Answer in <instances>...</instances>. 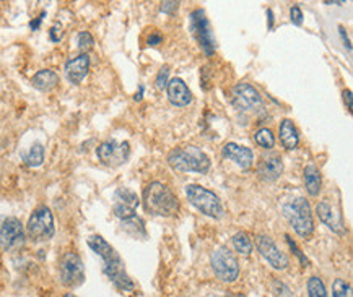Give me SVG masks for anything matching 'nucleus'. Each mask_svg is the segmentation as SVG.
I'll use <instances>...</instances> for the list:
<instances>
[{
	"label": "nucleus",
	"instance_id": "obj_1",
	"mask_svg": "<svg viewBox=\"0 0 353 297\" xmlns=\"http://www.w3.org/2000/svg\"><path fill=\"white\" fill-rule=\"evenodd\" d=\"M88 245L98 257L103 259V271L109 278V281H111L117 289H121V291H125V292L134 291V287H135L134 281H132L127 273H125L124 263L116 250L109 245L103 237L98 236V234L88 237Z\"/></svg>",
	"mask_w": 353,
	"mask_h": 297
},
{
	"label": "nucleus",
	"instance_id": "obj_33",
	"mask_svg": "<svg viewBox=\"0 0 353 297\" xmlns=\"http://www.w3.org/2000/svg\"><path fill=\"white\" fill-rule=\"evenodd\" d=\"M62 34H64V31H62V25L60 23H54L51 31H49V37L52 43H59L62 39Z\"/></svg>",
	"mask_w": 353,
	"mask_h": 297
},
{
	"label": "nucleus",
	"instance_id": "obj_18",
	"mask_svg": "<svg viewBox=\"0 0 353 297\" xmlns=\"http://www.w3.org/2000/svg\"><path fill=\"white\" fill-rule=\"evenodd\" d=\"M278 135H280V142L287 150H295L300 143V135H298V130L295 127L293 120L285 119L281 120L280 129H278Z\"/></svg>",
	"mask_w": 353,
	"mask_h": 297
},
{
	"label": "nucleus",
	"instance_id": "obj_19",
	"mask_svg": "<svg viewBox=\"0 0 353 297\" xmlns=\"http://www.w3.org/2000/svg\"><path fill=\"white\" fill-rule=\"evenodd\" d=\"M31 83L33 87L39 91H51L59 84V75L54 72V70H39L34 76L31 78Z\"/></svg>",
	"mask_w": 353,
	"mask_h": 297
},
{
	"label": "nucleus",
	"instance_id": "obj_17",
	"mask_svg": "<svg viewBox=\"0 0 353 297\" xmlns=\"http://www.w3.org/2000/svg\"><path fill=\"white\" fill-rule=\"evenodd\" d=\"M90 70V56L88 54H80L74 59H70L65 64V76L70 83L80 84L83 78L88 75Z\"/></svg>",
	"mask_w": 353,
	"mask_h": 297
},
{
	"label": "nucleus",
	"instance_id": "obj_31",
	"mask_svg": "<svg viewBox=\"0 0 353 297\" xmlns=\"http://www.w3.org/2000/svg\"><path fill=\"white\" fill-rule=\"evenodd\" d=\"M168 76H169V67H161L160 68V72H158V75H156V78H155V87L158 88L160 91H163L164 88L168 87Z\"/></svg>",
	"mask_w": 353,
	"mask_h": 297
},
{
	"label": "nucleus",
	"instance_id": "obj_27",
	"mask_svg": "<svg viewBox=\"0 0 353 297\" xmlns=\"http://www.w3.org/2000/svg\"><path fill=\"white\" fill-rule=\"evenodd\" d=\"M308 294L309 297H327L326 286L319 276H311L308 281Z\"/></svg>",
	"mask_w": 353,
	"mask_h": 297
},
{
	"label": "nucleus",
	"instance_id": "obj_5",
	"mask_svg": "<svg viewBox=\"0 0 353 297\" xmlns=\"http://www.w3.org/2000/svg\"><path fill=\"white\" fill-rule=\"evenodd\" d=\"M186 195L192 205L197 208L200 213L207 215L210 218H220L223 215V206L222 201L217 197V195L205 189V187L197 185V184H191L186 187Z\"/></svg>",
	"mask_w": 353,
	"mask_h": 297
},
{
	"label": "nucleus",
	"instance_id": "obj_8",
	"mask_svg": "<svg viewBox=\"0 0 353 297\" xmlns=\"http://www.w3.org/2000/svg\"><path fill=\"white\" fill-rule=\"evenodd\" d=\"M211 268L215 275L223 283H234L239 276V263L231 250L226 247H218L211 252L210 257Z\"/></svg>",
	"mask_w": 353,
	"mask_h": 297
},
{
	"label": "nucleus",
	"instance_id": "obj_24",
	"mask_svg": "<svg viewBox=\"0 0 353 297\" xmlns=\"http://www.w3.org/2000/svg\"><path fill=\"white\" fill-rule=\"evenodd\" d=\"M231 240H233L234 250L239 252L241 255H249L251 252H253V240L249 239L246 232H236Z\"/></svg>",
	"mask_w": 353,
	"mask_h": 297
},
{
	"label": "nucleus",
	"instance_id": "obj_28",
	"mask_svg": "<svg viewBox=\"0 0 353 297\" xmlns=\"http://www.w3.org/2000/svg\"><path fill=\"white\" fill-rule=\"evenodd\" d=\"M334 297H351V286L342 278H337L332 284Z\"/></svg>",
	"mask_w": 353,
	"mask_h": 297
},
{
	"label": "nucleus",
	"instance_id": "obj_7",
	"mask_svg": "<svg viewBox=\"0 0 353 297\" xmlns=\"http://www.w3.org/2000/svg\"><path fill=\"white\" fill-rule=\"evenodd\" d=\"M189 28L191 33L194 36L195 41L199 43V46L202 48V51L207 54V56H211L217 51V41L214 36V31H211L210 21L207 18L205 12L202 9H197L191 13L189 17Z\"/></svg>",
	"mask_w": 353,
	"mask_h": 297
},
{
	"label": "nucleus",
	"instance_id": "obj_3",
	"mask_svg": "<svg viewBox=\"0 0 353 297\" xmlns=\"http://www.w3.org/2000/svg\"><path fill=\"white\" fill-rule=\"evenodd\" d=\"M168 162L179 173L205 174L210 169V158L197 146L176 148L168 154Z\"/></svg>",
	"mask_w": 353,
	"mask_h": 297
},
{
	"label": "nucleus",
	"instance_id": "obj_14",
	"mask_svg": "<svg viewBox=\"0 0 353 297\" xmlns=\"http://www.w3.org/2000/svg\"><path fill=\"white\" fill-rule=\"evenodd\" d=\"M281 173H284V161H281V158L275 153L264 154L257 164V174L261 176L264 181H269V182L277 181L281 176Z\"/></svg>",
	"mask_w": 353,
	"mask_h": 297
},
{
	"label": "nucleus",
	"instance_id": "obj_11",
	"mask_svg": "<svg viewBox=\"0 0 353 297\" xmlns=\"http://www.w3.org/2000/svg\"><path fill=\"white\" fill-rule=\"evenodd\" d=\"M256 247L259 250V253L264 257V260H267V263L272 268L275 270H287L290 260L285 252L277 247V244L273 242L269 236L265 234H259L256 237Z\"/></svg>",
	"mask_w": 353,
	"mask_h": 297
},
{
	"label": "nucleus",
	"instance_id": "obj_35",
	"mask_svg": "<svg viewBox=\"0 0 353 297\" xmlns=\"http://www.w3.org/2000/svg\"><path fill=\"white\" fill-rule=\"evenodd\" d=\"M179 2H163L161 4V12L163 13H174L178 10Z\"/></svg>",
	"mask_w": 353,
	"mask_h": 297
},
{
	"label": "nucleus",
	"instance_id": "obj_34",
	"mask_svg": "<svg viewBox=\"0 0 353 297\" xmlns=\"http://www.w3.org/2000/svg\"><path fill=\"white\" fill-rule=\"evenodd\" d=\"M287 242H288V245H290V248H292L293 250V252H295V255L298 257V259H300L301 260V263H303V267H308V259H306V257L300 252V248H298L296 247V244H295V242L292 240V239H290V236H287Z\"/></svg>",
	"mask_w": 353,
	"mask_h": 297
},
{
	"label": "nucleus",
	"instance_id": "obj_9",
	"mask_svg": "<svg viewBox=\"0 0 353 297\" xmlns=\"http://www.w3.org/2000/svg\"><path fill=\"white\" fill-rule=\"evenodd\" d=\"M25 239L26 232L20 220L13 216L0 218V248L13 252L25 244Z\"/></svg>",
	"mask_w": 353,
	"mask_h": 297
},
{
	"label": "nucleus",
	"instance_id": "obj_15",
	"mask_svg": "<svg viewBox=\"0 0 353 297\" xmlns=\"http://www.w3.org/2000/svg\"><path fill=\"white\" fill-rule=\"evenodd\" d=\"M222 153L225 158H228L234 164H238L241 169H249L254 162V153L251 151V148L238 143H226Z\"/></svg>",
	"mask_w": 353,
	"mask_h": 297
},
{
	"label": "nucleus",
	"instance_id": "obj_39",
	"mask_svg": "<svg viewBox=\"0 0 353 297\" xmlns=\"http://www.w3.org/2000/svg\"><path fill=\"white\" fill-rule=\"evenodd\" d=\"M64 297H77V295L72 294V292H67V294H64Z\"/></svg>",
	"mask_w": 353,
	"mask_h": 297
},
{
	"label": "nucleus",
	"instance_id": "obj_13",
	"mask_svg": "<svg viewBox=\"0 0 353 297\" xmlns=\"http://www.w3.org/2000/svg\"><path fill=\"white\" fill-rule=\"evenodd\" d=\"M233 101L239 109H244V111H257L262 106V98L259 91L249 83H238L233 88Z\"/></svg>",
	"mask_w": 353,
	"mask_h": 297
},
{
	"label": "nucleus",
	"instance_id": "obj_29",
	"mask_svg": "<svg viewBox=\"0 0 353 297\" xmlns=\"http://www.w3.org/2000/svg\"><path fill=\"white\" fill-rule=\"evenodd\" d=\"M78 49L82 51V54H86V51H90L93 48V44H95V39H93V36L88 33V31H82L80 34H78Z\"/></svg>",
	"mask_w": 353,
	"mask_h": 297
},
{
	"label": "nucleus",
	"instance_id": "obj_16",
	"mask_svg": "<svg viewBox=\"0 0 353 297\" xmlns=\"http://www.w3.org/2000/svg\"><path fill=\"white\" fill-rule=\"evenodd\" d=\"M166 91H168V99L172 106L186 107L192 103V93L181 78H172V80H169Z\"/></svg>",
	"mask_w": 353,
	"mask_h": 297
},
{
	"label": "nucleus",
	"instance_id": "obj_10",
	"mask_svg": "<svg viewBox=\"0 0 353 297\" xmlns=\"http://www.w3.org/2000/svg\"><path fill=\"white\" fill-rule=\"evenodd\" d=\"M60 283L67 287H77L85 281V267L75 252H65L59 262Z\"/></svg>",
	"mask_w": 353,
	"mask_h": 297
},
{
	"label": "nucleus",
	"instance_id": "obj_12",
	"mask_svg": "<svg viewBox=\"0 0 353 297\" xmlns=\"http://www.w3.org/2000/svg\"><path fill=\"white\" fill-rule=\"evenodd\" d=\"M130 148L129 143H117L116 140H106L103 142L96 150L98 159L106 164V166H119V164L125 162L129 158Z\"/></svg>",
	"mask_w": 353,
	"mask_h": 297
},
{
	"label": "nucleus",
	"instance_id": "obj_38",
	"mask_svg": "<svg viewBox=\"0 0 353 297\" xmlns=\"http://www.w3.org/2000/svg\"><path fill=\"white\" fill-rule=\"evenodd\" d=\"M343 101H347V109L351 112V91L350 90L343 91Z\"/></svg>",
	"mask_w": 353,
	"mask_h": 297
},
{
	"label": "nucleus",
	"instance_id": "obj_21",
	"mask_svg": "<svg viewBox=\"0 0 353 297\" xmlns=\"http://www.w3.org/2000/svg\"><path fill=\"white\" fill-rule=\"evenodd\" d=\"M304 185L311 197H317L321 192V185H323V179H321V174L316 166L304 167Z\"/></svg>",
	"mask_w": 353,
	"mask_h": 297
},
{
	"label": "nucleus",
	"instance_id": "obj_6",
	"mask_svg": "<svg viewBox=\"0 0 353 297\" xmlns=\"http://www.w3.org/2000/svg\"><path fill=\"white\" fill-rule=\"evenodd\" d=\"M26 232L29 239L34 242H46L54 237L56 226H54L52 211L48 206H39L33 211L26 224Z\"/></svg>",
	"mask_w": 353,
	"mask_h": 297
},
{
	"label": "nucleus",
	"instance_id": "obj_20",
	"mask_svg": "<svg viewBox=\"0 0 353 297\" xmlns=\"http://www.w3.org/2000/svg\"><path fill=\"white\" fill-rule=\"evenodd\" d=\"M316 213L319 216V220L323 221L329 229H332L334 232L340 234L342 232V223L339 220V216L334 213V209L331 208V205H327L326 201L317 203L316 206Z\"/></svg>",
	"mask_w": 353,
	"mask_h": 297
},
{
	"label": "nucleus",
	"instance_id": "obj_26",
	"mask_svg": "<svg viewBox=\"0 0 353 297\" xmlns=\"http://www.w3.org/2000/svg\"><path fill=\"white\" fill-rule=\"evenodd\" d=\"M122 228L127 231L129 234H132V236H145V226H144V221L140 220V218L134 216L130 218V220H125L122 221Z\"/></svg>",
	"mask_w": 353,
	"mask_h": 297
},
{
	"label": "nucleus",
	"instance_id": "obj_37",
	"mask_svg": "<svg viewBox=\"0 0 353 297\" xmlns=\"http://www.w3.org/2000/svg\"><path fill=\"white\" fill-rule=\"evenodd\" d=\"M44 17H46V12H43L41 15H39V17H38L34 21H31V23H29V28L33 29V31H36V29L39 28V25H41V21H43Z\"/></svg>",
	"mask_w": 353,
	"mask_h": 297
},
{
	"label": "nucleus",
	"instance_id": "obj_36",
	"mask_svg": "<svg viewBox=\"0 0 353 297\" xmlns=\"http://www.w3.org/2000/svg\"><path fill=\"white\" fill-rule=\"evenodd\" d=\"M147 43H148V46H158V44L163 43V37H161L160 33H152L150 36H148Z\"/></svg>",
	"mask_w": 353,
	"mask_h": 297
},
{
	"label": "nucleus",
	"instance_id": "obj_30",
	"mask_svg": "<svg viewBox=\"0 0 353 297\" xmlns=\"http://www.w3.org/2000/svg\"><path fill=\"white\" fill-rule=\"evenodd\" d=\"M114 215L119 218L121 221H125V220H130V218L135 216V209H132V208L125 206V205H119V203H116V205H114Z\"/></svg>",
	"mask_w": 353,
	"mask_h": 297
},
{
	"label": "nucleus",
	"instance_id": "obj_2",
	"mask_svg": "<svg viewBox=\"0 0 353 297\" xmlns=\"http://www.w3.org/2000/svg\"><path fill=\"white\" fill-rule=\"evenodd\" d=\"M145 209L155 216H172L178 213L179 201L169 187L161 182H152L144 190Z\"/></svg>",
	"mask_w": 353,
	"mask_h": 297
},
{
	"label": "nucleus",
	"instance_id": "obj_22",
	"mask_svg": "<svg viewBox=\"0 0 353 297\" xmlns=\"http://www.w3.org/2000/svg\"><path fill=\"white\" fill-rule=\"evenodd\" d=\"M114 198H116V203H119V205H125V206H129L132 209H135L138 206V203H140L137 195L132 190L125 189V187H121V189L116 190Z\"/></svg>",
	"mask_w": 353,
	"mask_h": 297
},
{
	"label": "nucleus",
	"instance_id": "obj_23",
	"mask_svg": "<svg viewBox=\"0 0 353 297\" xmlns=\"http://www.w3.org/2000/svg\"><path fill=\"white\" fill-rule=\"evenodd\" d=\"M23 161H25L26 166L29 167H38V166H41L43 161H44V148L43 145H33L31 146V150L23 156Z\"/></svg>",
	"mask_w": 353,
	"mask_h": 297
},
{
	"label": "nucleus",
	"instance_id": "obj_25",
	"mask_svg": "<svg viewBox=\"0 0 353 297\" xmlns=\"http://www.w3.org/2000/svg\"><path fill=\"white\" fill-rule=\"evenodd\" d=\"M254 140L259 146L265 148V150H272L275 146V137H273L270 129H259L254 135Z\"/></svg>",
	"mask_w": 353,
	"mask_h": 297
},
{
	"label": "nucleus",
	"instance_id": "obj_4",
	"mask_svg": "<svg viewBox=\"0 0 353 297\" xmlns=\"http://www.w3.org/2000/svg\"><path fill=\"white\" fill-rule=\"evenodd\" d=\"M284 215L288 223L293 226L295 232L298 236L308 239L312 231H314V221H312L311 206L306 198L298 197L295 200H290L284 205Z\"/></svg>",
	"mask_w": 353,
	"mask_h": 297
},
{
	"label": "nucleus",
	"instance_id": "obj_32",
	"mask_svg": "<svg viewBox=\"0 0 353 297\" xmlns=\"http://www.w3.org/2000/svg\"><path fill=\"white\" fill-rule=\"evenodd\" d=\"M290 17H292V23L296 26H301L303 25V12L298 5L292 7V10H290Z\"/></svg>",
	"mask_w": 353,
	"mask_h": 297
}]
</instances>
